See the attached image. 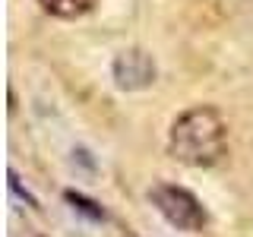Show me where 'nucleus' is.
<instances>
[{
  "instance_id": "obj_4",
  "label": "nucleus",
  "mask_w": 253,
  "mask_h": 237,
  "mask_svg": "<svg viewBox=\"0 0 253 237\" xmlns=\"http://www.w3.org/2000/svg\"><path fill=\"white\" fill-rule=\"evenodd\" d=\"M44 13L57 16V19H76L92 6V0H38Z\"/></svg>"
},
{
  "instance_id": "obj_3",
  "label": "nucleus",
  "mask_w": 253,
  "mask_h": 237,
  "mask_svg": "<svg viewBox=\"0 0 253 237\" xmlns=\"http://www.w3.org/2000/svg\"><path fill=\"white\" fill-rule=\"evenodd\" d=\"M111 76H114V85L121 92H139V89H149L155 82L158 67H155V57L149 51L126 47L111 63Z\"/></svg>"
},
{
  "instance_id": "obj_6",
  "label": "nucleus",
  "mask_w": 253,
  "mask_h": 237,
  "mask_svg": "<svg viewBox=\"0 0 253 237\" xmlns=\"http://www.w3.org/2000/svg\"><path fill=\"white\" fill-rule=\"evenodd\" d=\"M6 184H10V193L16 196V199H22L26 205H38V199H35V196H32L29 190L19 184V177H16V171H6Z\"/></svg>"
},
{
  "instance_id": "obj_1",
  "label": "nucleus",
  "mask_w": 253,
  "mask_h": 237,
  "mask_svg": "<svg viewBox=\"0 0 253 237\" xmlns=\"http://www.w3.org/2000/svg\"><path fill=\"white\" fill-rule=\"evenodd\" d=\"M228 149V126L209 105L187 108L168 130V152L190 168H212Z\"/></svg>"
},
{
  "instance_id": "obj_2",
  "label": "nucleus",
  "mask_w": 253,
  "mask_h": 237,
  "mask_svg": "<svg viewBox=\"0 0 253 237\" xmlns=\"http://www.w3.org/2000/svg\"><path fill=\"white\" fill-rule=\"evenodd\" d=\"M149 202L155 205V212L168 221L177 231H203L209 215H206L203 202L196 199L190 190L177 187V184H155L149 190Z\"/></svg>"
},
{
  "instance_id": "obj_5",
  "label": "nucleus",
  "mask_w": 253,
  "mask_h": 237,
  "mask_svg": "<svg viewBox=\"0 0 253 237\" xmlns=\"http://www.w3.org/2000/svg\"><path fill=\"white\" fill-rule=\"evenodd\" d=\"M63 199L73 205L79 215H85L89 221H105V209H101V205L95 202V199H89V196L76 193V190H67V193H63Z\"/></svg>"
}]
</instances>
